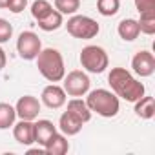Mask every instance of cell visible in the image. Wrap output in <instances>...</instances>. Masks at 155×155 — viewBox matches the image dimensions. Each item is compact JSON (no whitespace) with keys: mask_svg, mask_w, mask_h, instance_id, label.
I'll return each instance as SVG.
<instances>
[{"mask_svg":"<svg viewBox=\"0 0 155 155\" xmlns=\"http://www.w3.org/2000/svg\"><path fill=\"white\" fill-rule=\"evenodd\" d=\"M42 49L40 37L35 31H22L17 40V51L24 60H35Z\"/></svg>","mask_w":155,"mask_h":155,"instance_id":"obj_7","label":"cell"},{"mask_svg":"<svg viewBox=\"0 0 155 155\" xmlns=\"http://www.w3.org/2000/svg\"><path fill=\"white\" fill-rule=\"evenodd\" d=\"M6 4H8V0H0V9H4Z\"/></svg>","mask_w":155,"mask_h":155,"instance_id":"obj_28","label":"cell"},{"mask_svg":"<svg viewBox=\"0 0 155 155\" xmlns=\"http://www.w3.org/2000/svg\"><path fill=\"white\" fill-rule=\"evenodd\" d=\"M53 11V6L48 2V0H35L31 4V17L38 22L42 18H46L49 13Z\"/></svg>","mask_w":155,"mask_h":155,"instance_id":"obj_20","label":"cell"},{"mask_svg":"<svg viewBox=\"0 0 155 155\" xmlns=\"http://www.w3.org/2000/svg\"><path fill=\"white\" fill-rule=\"evenodd\" d=\"M6 62H8V58H6V51L0 48V69H4V68H6Z\"/></svg>","mask_w":155,"mask_h":155,"instance_id":"obj_27","label":"cell"},{"mask_svg":"<svg viewBox=\"0 0 155 155\" xmlns=\"http://www.w3.org/2000/svg\"><path fill=\"white\" fill-rule=\"evenodd\" d=\"M15 119H17L15 106H11L8 102H0V130H9V128H13Z\"/></svg>","mask_w":155,"mask_h":155,"instance_id":"obj_18","label":"cell"},{"mask_svg":"<svg viewBox=\"0 0 155 155\" xmlns=\"http://www.w3.org/2000/svg\"><path fill=\"white\" fill-rule=\"evenodd\" d=\"M62 81H64L62 88H64L66 95H69V97H84L90 91V86H91L90 77L81 69L69 71L68 75H64Z\"/></svg>","mask_w":155,"mask_h":155,"instance_id":"obj_6","label":"cell"},{"mask_svg":"<svg viewBox=\"0 0 155 155\" xmlns=\"http://www.w3.org/2000/svg\"><path fill=\"white\" fill-rule=\"evenodd\" d=\"M135 104V115L140 117V119H153L155 117V99L150 97V95H142L139 101L133 102Z\"/></svg>","mask_w":155,"mask_h":155,"instance_id":"obj_16","label":"cell"},{"mask_svg":"<svg viewBox=\"0 0 155 155\" xmlns=\"http://www.w3.org/2000/svg\"><path fill=\"white\" fill-rule=\"evenodd\" d=\"M55 131H57V128H55V124L51 120H48V119L37 120L35 122V142L40 144V146H44Z\"/></svg>","mask_w":155,"mask_h":155,"instance_id":"obj_17","label":"cell"},{"mask_svg":"<svg viewBox=\"0 0 155 155\" xmlns=\"http://www.w3.org/2000/svg\"><path fill=\"white\" fill-rule=\"evenodd\" d=\"M86 104L90 108L91 113H97L101 117H106V119H111L119 113L120 110V102H119V97L110 91V90H104V88H99V90H93V91H88L86 93Z\"/></svg>","mask_w":155,"mask_h":155,"instance_id":"obj_3","label":"cell"},{"mask_svg":"<svg viewBox=\"0 0 155 155\" xmlns=\"http://www.w3.org/2000/svg\"><path fill=\"white\" fill-rule=\"evenodd\" d=\"M66 29L73 38H81V40H90L95 38L101 31V26L95 18L86 17V15H71L66 22Z\"/></svg>","mask_w":155,"mask_h":155,"instance_id":"obj_4","label":"cell"},{"mask_svg":"<svg viewBox=\"0 0 155 155\" xmlns=\"http://www.w3.org/2000/svg\"><path fill=\"white\" fill-rule=\"evenodd\" d=\"M137 22H139L140 33H144V35H153L155 33V13H151V15H140V18Z\"/></svg>","mask_w":155,"mask_h":155,"instance_id":"obj_23","label":"cell"},{"mask_svg":"<svg viewBox=\"0 0 155 155\" xmlns=\"http://www.w3.org/2000/svg\"><path fill=\"white\" fill-rule=\"evenodd\" d=\"M37 68L40 71V75L49 82H60L66 75L64 58H62L60 51L55 48L40 49V53L37 55Z\"/></svg>","mask_w":155,"mask_h":155,"instance_id":"obj_2","label":"cell"},{"mask_svg":"<svg viewBox=\"0 0 155 155\" xmlns=\"http://www.w3.org/2000/svg\"><path fill=\"white\" fill-rule=\"evenodd\" d=\"M135 9L139 15H151L155 13V0H135Z\"/></svg>","mask_w":155,"mask_h":155,"instance_id":"obj_24","label":"cell"},{"mask_svg":"<svg viewBox=\"0 0 155 155\" xmlns=\"http://www.w3.org/2000/svg\"><path fill=\"white\" fill-rule=\"evenodd\" d=\"M40 99H42V102H44L48 108L58 110V108H62V106L66 104V91H64V88H60V86H57V84L53 82V84H49V86H46V88L42 90Z\"/></svg>","mask_w":155,"mask_h":155,"instance_id":"obj_10","label":"cell"},{"mask_svg":"<svg viewBox=\"0 0 155 155\" xmlns=\"http://www.w3.org/2000/svg\"><path fill=\"white\" fill-rule=\"evenodd\" d=\"M81 66L88 73H104L110 66V58L104 48L101 46H86L81 51Z\"/></svg>","mask_w":155,"mask_h":155,"instance_id":"obj_5","label":"cell"},{"mask_svg":"<svg viewBox=\"0 0 155 155\" xmlns=\"http://www.w3.org/2000/svg\"><path fill=\"white\" fill-rule=\"evenodd\" d=\"M58 128L64 135L71 137V135H77L81 130H82V122L77 119L75 115H71L69 111H64L58 119Z\"/></svg>","mask_w":155,"mask_h":155,"instance_id":"obj_14","label":"cell"},{"mask_svg":"<svg viewBox=\"0 0 155 155\" xmlns=\"http://www.w3.org/2000/svg\"><path fill=\"white\" fill-rule=\"evenodd\" d=\"M131 69L139 77H151L155 73V57H153V53H150L146 49L137 51L131 58Z\"/></svg>","mask_w":155,"mask_h":155,"instance_id":"obj_8","label":"cell"},{"mask_svg":"<svg viewBox=\"0 0 155 155\" xmlns=\"http://www.w3.org/2000/svg\"><path fill=\"white\" fill-rule=\"evenodd\" d=\"M26 6H28V0H8V4H6V8L15 15L22 13L26 9Z\"/></svg>","mask_w":155,"mask_h":155,"instance_id":"obj_26","label":"cell"},{"mask_svg":"<svg viewBox=\"0 0 155 155\" xmlns=\"http://www.w3.org/2000/svg\"><path fill=\"white\" fill-rule=\"evenodd\" d=\"M117 33H119V37H120L124 42H133V40L140 35L139 22H137L135 18H124V20L119 22Z\"/></svg>","mask_w":155,"mask_h":155,"instance_id":"obj_13","label":"cell"},{"mask_svg":"<svg viewBox=\"0 0 155 155\" xmlns=\"http://www.w3.org/2000/svg\"><path fill=\"white\" fill-rule=\"evenodd\" d=\"M108 84L111 86L113 93L119 99H124L126 102H135L146 93L144 84L139 82L124 68H111V71L108 75Z\"/></svg>","mask_w":155,"mask_h":155,"instance_id":"obj_1","label":"cell"},{"mask_svg":"<svg viewBox=\"0 0 155 155\" xmlns=\"http://www.w3.org/2000/svg\"><path fill=\"white\" fill-rule=\"evenodd\" d=\"M81 8V0H55V9L62 15H75Z\"/></svg>","mask_w":155,"mask_h":155,"instance_id":"obj_22","label":"cell"},{"mask_svg":"<svg viewBox=\"0 0 155 155\" xmlns=\"http://www.w3.org/2000/svg\"><path fill=\"white\" fill-rule=\"evenodd\" d=\"M68 111H69L71 115H75L82 124H86V122L91 120V111H90L86 101H82V99H79V97H75V99H71V101L68 102Z\"/></svg>","mask_w":155,"mask_h":155,"instance_id":"obj_15","label":"cell"},{"mask_svg":"<svg viewBox=\"0 0 155 155\" xmlns=\"http://www.w3.org/2000/svg\"><path fill=\"white\" fill-rule=\"evenodd\" d=\"M15 111H17V117L24 120H35L40 113V101L33 95H24L18 99Z\"/></svg>","mask_w":155,"mask_h":155,"instance_id":"obj_9","label":"cell"},{"mask_svg":"<svg viewBox=\"0 0 155 155\" xmlns=\"http://www.w3.org/2000/svg\"><path fill=\"white\" fill-rule=\"evenodd\" d=\"M68 150H69L68 139L64 137V133H57V131L44 144V153H48V155H64V153H68Z\"/></svg>","mask_w":155,"mask_h":155,"instance_id":"obj_12","label":"cell"},{"mask_svg":"<svg viewBox=\"0 0 155 155\" xmlns=\"http://www.w3.org/2000/svg\"><path fill=\"white\" fill-rule=\"evenodd\" d=\"M13 137L18 144L31 146L35 142V122L20 119V122L13 124Z\"/></svg>","mask_w":155,"mask_h":155,"instance_id":"obj_11","label":"cell"},{"mask_svg":"<svg viewBox=\"0 0 155 155\" xmlns=\"http://www.w3.org/2000/svg\"><path fill=\"white\" fill-rule=\"evenodd\" d=\"M11 37H13V26L6 18H0V44L8 42Z\"/></svg>","mask_w":155,"mask_h":155,"instance_id":"obj_25","label":"cell"},{"mask_svg":"<svg viewBox=\"0 0 155 155\" xmlns=\"http://www.w3.org/2000/svg\"><path fill=\"white\" fill-rule=\"evenodd\" d=\"M120 9V0H97V11L102 17H113Z\"/></svg>","mask_w":155,"mask_h":155,"instance_id":"obj_21","label":"cell"},{"mask_svg":"<svg viewBox=\"0 0 155 155\" xmlns=\"http://www.w3.org/2000/svg\"><path fill=\"white\" fill-rule=\"evenodd\" d=\"M37 24H38V28H40L42 31H55V29H58V28L64 24V20H62V13H58L57 9H53L46 18L38 20Z\"/></svg>","mask_w":155,"mask_h":155,"instance_id":"obj_19","label":"cell"}]
</instances>
